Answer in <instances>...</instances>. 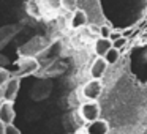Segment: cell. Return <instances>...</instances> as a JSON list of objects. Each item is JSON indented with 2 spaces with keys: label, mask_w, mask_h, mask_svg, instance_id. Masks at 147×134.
<instances>
[{
  "label": "cell",
  "mask_w": 147,
  "mask_h": 134,
  "mask_svg": "<svg viewBox=\"0 0 147 134\" xmlns=\"http://www.w3.org/2000/svg\"><path fill=\"white\" fill-rule=\"evenodd\" d=\"M79 114H81V118L86 123H90V121H95L100 118L101 107H100V104L96 101H86L84 104H81Z\"/></svg>",
  "instance_id": "6da1fadb"
},
{
  "label": "cell",
  "mask_w": 147,
  "mask_h": 134,
  "mask_svg": "<svg viewBox=\"0 0 147 134\" xmlns=\"http://www.w3.org/2000/svg\"><path fill=\"white\" fill-rule=\"evenodd\" d=\"M101 92H103L101 79H90L82 87V96L87 101H96L101 96Z\"/></svg>",
  "instance_id": "7a4b0ae2"
},
{
  "label": "cell",
  "mask_w": 147,
  "mask_h": 134,
  "mask_svg": "<svg viewBox=\"0 0 147 134\" xmlns=\"http://www.w3.org/2000/svg\"><path fill=\"white\" fill-rule=\"evenodd\" d=\"M108 66L109 65H108V62L105 60V57H96L89 68L90 79H101V77L105 76V73L108 71Z\"/></svg>",
  "instance_id": "3957f363"
},
{
  "label": "cell",
  "mask_w": 147,
  "mask_h": 134,
  "mask_svg": "<svg viewBox=\"0 0 147 134\" xmlns=\"http://www.w3.org/2000/svg\"><path fill=\"white\" fill-rule=\"evenodd\" d=\"M108 133H109V123L105 118L90 121L86 126V134H108Z\"/></svg>",
  "instance_id": "277c9868"
},
{
  "label": "cell",
  "mask_w": 147,
  "mask_h": 134,
  "mask_svg": "<svg viewBox=\"0 0 147 134\" xmlns=\"http://www.w3.org/2000/svg\"><path fill=\"white\" fill-rule=\"evenodd\" d=\"M16 112H14V106L11 101H3V104L0 106V120L3 121L5 125L13 123Z\"/></svg>",
  "instance_id": "5b68a950"
},
{
  "label": "cell",
  "mask_w": 147,
  "mask_h": 134,
  "mask_svg": "<svg viewBox=\"0 0 147 134\" xmlns=\"http://www.w3.org/2000/svg\"><path fill=\"white\" fill-rule=\"evenodd\" d=\"M18 92H19V77H11L5 84V101L14 103Z\"/></svg>",
  "instance_id": "8992f818"
},
{
  "label": "cell",
  "mask_w": 147,
  "mask_h": 134,
  "mask_svg": "<svg viewBox=\"0 0 147 134\" xmlns=\"http://www.w3.org/2000/svg\"><path fill=\"white\" fill-rule=\"evenodd\" d=\"M114 48L112 46V41L109 38H103V36H98L95 41V46H93V51H95L96 57H105L111 49Z\"/></svg>",
  "instance_id": "52a82bcc"
},
{
  "label": "cell",
  "mask_w": 147,
  "mask_h": 134,
  "mask_svg": "<svg viewBox=\"0 0 147 134\" xmlns=\"http://www.w3.org/2000/svg\"><path fill=\"white\" fill-rule=\"evenodd\" d=\"M70 25H71V29H82L84 25H87V14H86V11L78 8V10L73 13L71 19H70Z\"/></svg>",
  "instance_id": "ba28073f"
},
{
  "label": "cell",
  "mask_w": 147,
  "mask_h": 134,
  "mask_svg": "<svg viewBox=\"0 0 147 134\" xmlns=\"http://www.w3.org/2000/svg\"><path fill=\"white\" fill-rule=\"evenodd\" d=\"M36 68H38L36 60H33V58H22L19 62V71H18V74L19 76H26V74H30L33 71H36Z\"/></svg>",
  "instance_id": "9c48e42d"
},
{
  "label": "cell",
  "mask_w": 147,
  "mask_h": 134,
  "mask_svg": "<svg viewBox=\"0 0 147 134\" xmlns=\"http://www.w3.org/2000/svg\"><path fill=\"white\" fill-rule=\"evenodd\" d=\"M119 58H120V51L115 49V48H112L111 51L105 55V60L108 62V65H115L119 62Z\"/></svg>",
  "instance_id": "30bf717a"
},
{
  "label": "cell",
  "mask_w": 147,
  "mask_h": 134,
  "mask_svg": "<svg viewBox=\"0 0 147 134\" xmlns=\"http://www.w3.org/2000/svg\"><path fill=\"white\" fill-rule=\"evenodd\" d=\"M60 8L65 11L74 13L78 10V0H60Z\"/></svg>",
  "instance_id": "8fae6325"
},
{
  "label": "cell",
  "mask_w": 147,
  "mask_h": 134,
  "mask_svg": "<svg viewBox=\"0 0 147 134\" xmlns=\"http://www.w3.org/2000/svg\"><path fill=\"white\" fill-rule=\"evenodd\" d=\"M10 79H11L10 71L5 70V68H0V87H5V84H7Z\"/></svg>",
  "instance_id": "7c38bea8"
},
{
  "label": "cell",
  "mask_w": 147,
  "mask_h": 134,
  "mask_svg": "<svg viewBox=\"0 0 147 134\" xmlns=\"http://www.w3.org/2000/svg\"><path fill=\"white\" fill-rule=\"evenodd\" d=\"M111 33H112L111 27H108V25H101V27H100V36H103V38H109Z\"/></svg>",
  "instance_id": "4fadbf2b"
},
{
  "label": "cell",
  "mask_w": 147,
  "mask_h": 134,
  "mask_svg": "<svg viewBox=\"0 0 147 134\" xmlns=\"http://www.w3.org/2000/svg\"><path fill=\"white\" fill-rule=\"evenodd\" d=\"M125 44H127V38H125V36H120L119 40H115V41H112V46H114L115 49H119V51H120V49L123 48Z\"/></svg>",
  "instance_id": "5bb4252c"
},
{
  "label": "cell",
  "mask_w": 147,
  "mask_h": 134,
  "mask_svg": "<svg viewBox=\"0 0 147 134\" xmlns=\"http://www.w3.org/2000/svg\"><path fill=\"white\" fill-rule=\"evenodd\" d=\"M5 134H21V131L18 129L13 123H10V125H7V126H5Z\"/></svg>",
  "instance_id": "9a60e30c"
},
{
  "label": "cell",
  "mask_w": 147,
  "mask_h": 134,
  "mask_svg": "<svg viewBox=\"0 0 147 134\" xmlns=\"http://www.w3.org/2000/svg\"><path fill=\"white\" fill-rule=\"evenodd\" d=\"M46 5H48L49 8H60V0H45Z\"/></svg>",
  "instance_id": "2e32d148"
},
{
  "label": "cell",
  "mask_w": 147,
  "mask_h": 134,
  "mask_svg": "<svg viewBox=\"0 0 147 134\" xmlns=\"http://www.w3.org/2000/svg\"><path fill=\"white\" fill-rule=\"evenodd\" d=\"M120 33H114V32H112L111 33V36H109V40H111V41H115V40H119V38H120Z\"/></svg>",
  "instance_id": "e0dca14e"
},
{
  "label": "cell",
  "mask_w": 147,
  "mask_h": 134,
  "mask_svg": "<svg viewBox=\"0 0 147 134\" xmlns=\"http://www.w3.org/2000/svg\"><path fill=\"white\" fill-rule=\"evenodd\" d=\"M0 101H5V87H0Z\"/></svg>",
  "instance_id": "ac0fdd59"
},
{
  "label": "cell",
  "mask_w": 147,
  "mask_h": 134,
  "mask_svg": "<svg viewBox=\"0 0 147 134\" xmlns=\"http://www.w3.org/2000/svg\"><path fill=\"white\" fill-rule=\"evenodd\" d=\"M5 126H7V125L0 120V134H5Z\"/></svg>",
  "instance_id": "d6986e66"
},
{
  "label": "cell",
  "mask_w": 147,
  "mask_h": 134,
  "mask_svg": "<svg viewBox=\"0 0 147 134\" xmlns=\"http://www.w3.org/2000/svg\"><path fill=\"white\" fill-rule=\"evenodd\" d=\"M2 104H3V101H0V106H2Z\"/></svg>",
  "instance_id": "ffe728a7"
}]
</instances>
